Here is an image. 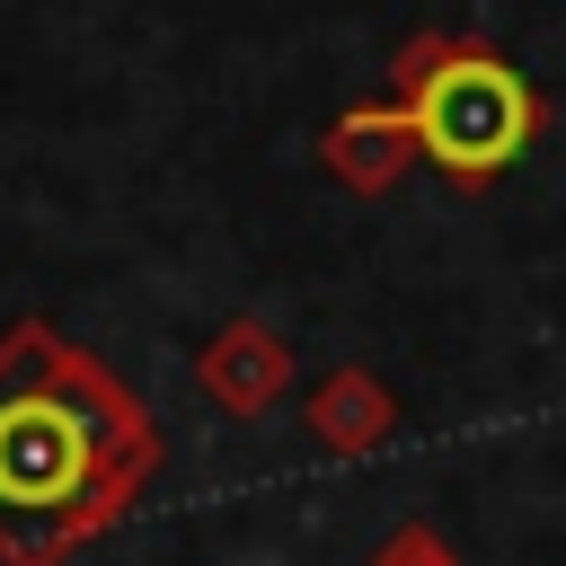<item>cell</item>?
Wrapping results in <instances>:
<instances>
[{
	"instance_id": "1",
	"label": "cell",
	"mask_w": 566,
	"mask_h": 566,
	"mask_svg": "<svg viewBox=\"0 0 566 566\" xmlns=\"http://www.w3.org/2000/svg\"><path fill=\"white\" fill-rule=\"evenodd\" d=\"M106 433L115 424H106L97 389L71 371H35V380L0 389V522H27L35 557H44V531H71L97 513Z\"/></svg>"
},
{
	"instance_id": "2",
	"label": "cell",
	"mask_w": 566,
	"mask_h": 566,
	"mask_svg": "<svg viewBox=\"0 0 566 566\" xmlns=\"http://www.w3.org/2000/svg\"><path fill=\"white\" fill-rule=\"evenodd\" d=\"M416 142L433 168L451 177H495L522 142H531V88L495 62V53H442L424 80H416V106H407Z\"/></svg>"
},
{
	"instance_id": "3",
	"label": "cell",
	"mask_w": 566,
	"mask_h": 566,
	"mask_svg": "<svg viewBox=\"0 0 566 566\" xmlns=\"http://www.w3.org/2000/svg\"><path fill=\"white\" fill-rule=\"evenodd\" d=\"M380 566H442V548H433V539H424V531H407V539H398V548H389V557H380Z\"/></svg>"
}]
</instances>
